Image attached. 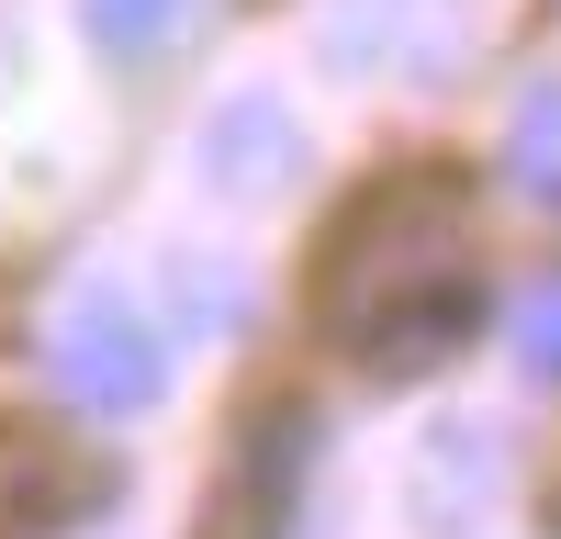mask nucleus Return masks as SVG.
I'll use <instances>...</instances> for the list:
<instances>
[{"label":"nucleus","instance_id":"obj_2","mask_svg":"<svg viewBox=\"0 0 561 539\" xmlns=\"http://www.w3.org/2000/svg\"><path fill=\"white\" fill-rule=\"evenodd\" d=\"M45 371H57V393L79 416H147L169 393V348H158V326L124 293H79L57 326H45Z\"/></svg>","mask_w":561,"mask_h":539},{"label":"nucleus","instance_id":"obj_5","mask_svg":"<svg viewBox=\"0 0 561 539\" xmlns=\"http://www.w3.org/2000/svg\"><path fill=\"white\" fill-rule=\"evenodd\" d=\"M505 180H517V203L561 214V79H539L517 124H505Z\"/></svg>","mask_w":561,"mask_h":539},{"label":"nucleus","instance_id":"obj_3","mask_svg":"<svg viewBox=\"0 0 561 539\" xmlns=\"http://www.w3.org/2000/svg\"><path fill=\"white\" fill-rule=\"evenodd\" d=\"M304 472H314V416H304V404H270V416L225 449L214 506H203V539H293Z\"/></svg>","mask_w":561,"mask_h":539},{"label":"nucleus","instance_id":"obj_1","mask_svg":"<svg viewBox=\"0 0 561 539\" xmlns=\"http://www.w3.org/2000/svg\"><path fill=\"white\" fill-rule=\"evenodd\" d=\"M314 314L325 337L359 348L370 371H438L483 326V282L460 259V180L449 169H393L325 225L314 259Z\"/></svg>","mask_w":561,"mask_h":539},{"label":"nucleus","instance_id":"obj_6","mask_svg":"<svg viewBox=\"0 0 561 539\" xmlns=\"http://www.w3.org/2000/svg\"><path fill=\"white\" fill-rule=\"evenodd\" d=\"M192 12H203V0H90V34H102L113 57H147V45H169Z\"/></svg>","mask_w":561,"mask_h":539},{"label":"nucleus","instance_id":"obj_4","mask_svg":"<svg viewBox=\"0 0 561 539\" xmlns=\"http://www.w3.org/2000/svg\"><path fill=\"white\" fill-rule=\"evenodd\" d=\"M203 158H214V180L225 192H280V180L304 169V135H293V113H270V102H237V113H214L203 124Z\"/></svg>","mask_w":561,"mask_h":539},{"label":"nucleus","instance_id":"obj_7","mask_svg":"<svg viewBox=\"0 0 561 539\" xmlns=\"http://www.w3.org/2000/svg\"><path fill=\"white\" fill-rule=\"evenodd\" d=\"M505 337H517V371H528V382H561V270H550L539 293H517Z\"/></svg>","mask_w":561,"mask_h":539}]
</instances>
